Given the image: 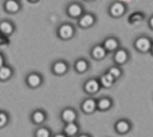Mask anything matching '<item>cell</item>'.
<instances>
[{
  "mask_svg": "<svg viewBox=\"0 0 153 137\" xmlns=\"http://www.w3.org/2000/svg\"><path fill=\"white\" fill-rule=\"evenodd\" d=\"M87 62H85V60H79L75 65V67L79 72H85V70L87 69Z\"/></svg>",
  "mask_w": 153,
  "mask_h": 137,
  "instance_id": "obj_22",
  "label": "cell"
},
{
  "mask_svg": "<svg viewBox=\"0 0 153 137\" xmlns=\"http://www.w3.org/2000/svg\"><path fill=\"white\" fill-rule=\"evenodd\" d=\"M111 104V100L108 99H102L98 102L97 105H98V108L101 109H107L108 108H110Z\"/></svg>",
  "mask_w": 153,
  "mask_h": 137,
  "instance_id": "obj_20",
  "label": "cell"
},
{
  "mask_svg": "<svg viewBox=\"0 0 153 137\" xmlns=\"http://www.w3.org/2000/svg\"><path fill=\"white\" fill-rule=\"evenodd\" d=\"M62 118L66 122H72L76 118V114L71 109H66L62 112Z\"/></svg>",
  "mask_w": 153,
  "mask_h": 137,
  "instance_id": "obj_11",
  "label": "cell"
},
{
  "mask_svg": "<svg viewBox=\"0 0 153 137\" xmlns=\"http://www.w3.org/2000/svg\"><path fill=\"white\" fill-rule=\"evenodd\" d=\"M36 136L38 137H48L49 136V131L45 128H40L36 132Z\"/></svg>",
  "mask_w": 153,
  "mask_h": 137,
  "instance_id": "obj_24",
  "label": "cell"
},
{
  "mask_svg": "<svg viewBox=\"0 0 153 137\" xmlns=\"http://www.w3.org/2000/svg\"><path fill=\"white\" fill-rule=\"evenodd\" d=\"M128 59V53L125 49H119L115 54V61L119 64H124Z\"/></svg>",
  "mask_w": 153,
  "mask_h": 137,
  "instance_id": "obj_3",
  "label": "cell"
},
{
  "mask_svg": "<svg viewBox=\"0 0 153 137\" xmlns=\"http://www.w3.org/2000/svg\"><path fill=\"white\" fill-rule=\"evenodd\" d=\"M98 89H99V84L95 80H90L85 85V90L89 93H94V92L97 91Z\"/></svg>",
  "mask_w": 153,
  "mask_h": 137,
  "instance_id": "obj_8",
  "label": "cell"
},
{
  "mask_svg": "<svg viewBox=\"0 0 153 137\" xmlns=\"http://www.w3.org/2000/svg\"><path fill=\"white\" fill-rule=\"evenodd\" d=\"M73 33H74V30L72 28L71 25H68V24L62 25L59 30L60 36L62 38H64V39L71 37Z\"/></svg>",
  "mask_w": 153,
  "mask_h": 137,
  "instance_id": "obj_4",
  "label": "cell"
},
{
  "mask_svg": "<svg viewBox=\"0 0 153 137\" xmlns=\"http://www.w3.org/2000/svg\"><path fill=\"white\" fill-rule=\"evenodd\" d=\"M5 7L8 12L15 13L16 11H18L19 4L15 0H7L5 3Z\"/></svg>",
  "mask_w": 153,
  "mask_h": 137,
  "instance_id": "obj_12",
  "label": "cell"
},
{
  "mask_svg": "<svg viewBox=\"0 0 153 137\" xmlns=\"http://www.w3.org/2000/svg\"><path fill=\"white\" fill-rule=\"evenodd\" d=\"M109 73L114 78H118L121 75V71L120 70L118 67H111V68L110 69Z\"/></svg>",
  "mask_w": 153,
  "mask_h": 137,
  "instance_id": "obj_23",
  "label": "cell"
},
{
  "mask_svg": "<svg viewBox=\"0 0 153 137\" xmlns=\"http://www.w3.org/2000/svg\"><path fill=\"white\" fill-rule=\"evenodd\" d=\"M83 110L86 112H94V109L96 108V103L94 100L92 99H88V100H85L83 105H82Z\"/></svg>",
  "mask_w": 153,
  "mask_h": 137,
  "instance_id": "obj_7",
  "label": "cell"
},
{
  "mask_svg": "<svg viewBox=\"0 0 153 137\" xmlns=\"http://www.w3.org/2000/svg\"><path fill=\"white\" fill-rule=\"evenodd\" d=\"M41 79L39 77V76H38L37 74H32V75L29 76L28 77V83L30 85H31L33 87H35L39 85L40 84Z\"/></svg>",
  "mask_w": 153,
  "mask_h": 137,
  "instance_id": "obj_15",
  "label": "cell"
},
{
  "mask_svg": "<svg viewBox=\"0 0 153 137\" xmlns=\"http://www.w3.org/2000/svg\"><path fill=\"white\" fill-rule=\"evenodd\" d=\"M11 70L7 67H1L0 68V79L2 80H6L11 76Z\"/></svg>",
  "mask_w": 153,
  "mask_h": 137,
  "instance_id": "obj_19",
  "label": "cell"
},
{
  "mask_svg": "<svg viewBox=\"0 0 153 137\" xmlns=\"http://www.w3.org/2000/svg\"><path fill=\"white\" fill-rule=\"evenodd\" d=\"M106 50L102 46H96L93 50V55L96 58H102L105 56Z\"/></svg>",
  "mask_w": 153,
  "mask_h": 137,
  "instance_id": "obj_14",
  "label": "cell"
},
{
  "mask_svg": "<svg viewBox=\"0 0 153 137\" xmlns=\"http://www.w3.org/2000/svg\"><path fill=\"white\" fill-rule=\"evenodd\" d=\"M152 44V43L149 38L146 37V36H141L135 40L134 46L136 49L138 50L139 52L147 53L148 51H150Z\"/></svg>",
  "mask_w": 153,
  "mask_h": 137,
  "instance_id": "obj_1",
  "label": "cell"
},
{
  "mask_svg": "<svg viewBox=\"0 0 153 137\" xmlns=\"http://www.w3.org/2000/svg\"><path fill=\"white\" fill-rule=\"evenodd\" d=\"M33 119L35 122L37 123H40L44 120V114L40 111H37L34 113L33 115Z\"/></svg>",
  "mask_w": 153,
  "mask_h": 137,
  "instance_id": "obj_21",
  "label": "cell"
},
{
  "mask_svg": "<svg viewBox=\"0 0 153 137\" xmlns=\"http://www.w3.org/2000/svg\"><path fill=\"white\" fill-rule=\"evenodd\" d=\"M148 24L150 25V27L153 30V16L149 19V22H148Z\"/></svg>",
  "mask_w": 153,
  "mask_h": 137,
  "instance_id": "obj_27",
  "label": "cell"
},
{
  "mask_svg": "<svg viewBox=\"0 0 153 137\" xmlns=\"http://www.w3.org/2000/svg\"><path fill=\"white\" fill-rule=\"evenodd\" d=\"M53 70L57 74H62L64 72H66V71L67 70V67H66V63H64L62 62H56V64L54 65Z\"/></svg>",
  "mask_w": 153,
  "mask_h": 137,
  "instance_id": "obj_16",
  "label": "cell"
},
{
  "mask_svg": "<svg viewBox=\"0 0 153 137\" xmlns=\"http://www.w3.org/2000/svg\"><path fill=\"white\" fill-rule=\"evenodd\" d=\"M0 31L4 34H10L13 31V25L7 22H3L0 23Z\"/></svg>",
  "mask_w": 153,
  "mask_h": 137,
  "instance_id": "obj_18",
  "label": "cell"
},
{
  "mask_svg": "<svg viewBox=\"0 0 153 137\" xmlns=\"http://www.w3.org/2000/svg\"><path fill=\"white\" fill-rule=\"evenodd\" d=\"M151 52H152V55H153V43L152 44V47H151Z\"/></svg>",
  "mask_w": 153,
  "mask_h": 137,
  "instance_id": "obj_29",
  "label": "cell"
},
{
  "mask_svg": "<svg viewBox=\"0 0 153 137\" xmlns=\"http://www.w3.org/2000/svg\"><path fill=\"white\" fill-rule=\"evenodd\" d=\"M114 79H115V78L113 77L111 75L109 72H108L107 74L104 75L101 78V82H102V84L104 86H106V87H110V86L112 85Z\"/></svg>",
  "mask_w": 153,
  "mask_h": 137,
  "instance_id": "obj_13",
  "label": "cell"
},
{
  "mask_svg": "<svg viewBox=\"0 0 153 137\" xmlns=\"http://www.w3.org/2000/svg\"><path fill=\"white\" fill-rule=\"evenodd\" d=\"M125 10H126V8H125V6L123 3H113L111 7L110 13L113 16L118 17V16H120L125 13Z\"/></svg>",
  "mask_w": 153,
  "mask_h": 137,
  "instance_id": "obj_2",
  "label": "cell"
},
{
  "mask_svg": "<svg viewBox=\"0 0 153 137\" xmlns=\"http://www.w3.org/2000/svg\"><path fill=\"white\" fill-rule=\"evenodd\" d=\"M118 41L116 40V39L114 38H109L107 39L105 43H104V46H105V49H106L107 50H110V51H112V50L116 49L118 48Z\"/></svg>",
  "mask_w": 153,
  "mask_h": 137,
  "instance_id": "obj_9",
  "label": "cell"
},
{
  "mask_svg": "<svg viewBox=\"0 0 153 137\" xmlns=\"http://www.w3.org/2000/svg\"><path fill=\"white\" fill-rule=\"evenodd\" d=\"M31 1H36V0H31Z\"/></svg>",
  "mask_w": 153,
  "mask_h": 137,
  "instance_id": "obj_30",
  "label": "cell"
},
{
  "mask_svg": "<svg viewBox=\"0 0 153 137\" xmlns=\"http://www.w3.org/2000/svg\"><path fill=\"white\" fill-rule=\"evenodd\" d=\"M0 42H1V37H0Z\"/></svg>",
  "mask_w": 153,
  "mask_h": 137,
  "instance_id": "obj_31",
  "label": "cell"
},
{
  "mask_svg": "<svg viewBox=\"0 0 153 137\" xmlns=\"http://www.w3.org/2000/svg\"><path fill=\"white\" fill-rule=\"evenodd\" d=\"M94 22V16L90 14H86V15L83 16L81 17V19L79 20V24L81 26H84V27H87V26H89L91 25Z\"/></svg>",
  "mask_w": 153,
  "mask_h": 137,
  "instance_id": "obj_10",
  "label": "cell"
},
{
  "mask_svg": "<svg viewBox=\"0 0 153 137\" xmlns=\"http://www.w3.org/2000/svg\"><path fill=\"white\" fill-rule=\"evenodd\" d=\"M7 122V116L4 113L0 112V127H2Z\"/></svg>",
  "mask_w": 153,
  "mask_h": 137,
  "instance_id": "obj_26",
  "label": "cell"
},
{
  "mask_svg": "<svg viewBox=\"0 0 153 137\" xmlns=\"http://www.w3.org/2000/svg\"><path fill=\"white\" fill-rule=\"evenodd\" d=\"M143 18V16L142 14H140V13H135L134 15H132V16H130V22H134L137 20V21H140Z\"/></svg>",
  "mask_w": 153,
  "mask_h": 137,
  "instance_id": "obj_25",
  "label": "cell"
},
{
  "mask_svg": "<svg viewBox=\"0 0 153 137\" xmlns=\"http://www.w3.org/2000/svg\"><path fill=\"white\" fill-rule=\"evenodd\" d=\"M3 58H2V56L0 55V67H2V65H3Z\"/></svg>",
  "mask_w": 153,
  "mask_h": 137,
  "instance_id": "obj_28",
  "label": "cell"
},
{
  "mask_svg": "<svg viewBox=\"0 0 153 137\" xmlns=\"http://www.w3.org/2000/svg\"><path fill=\"white\" fill-rule=\"evenodd\" d=\"M68 13L72 16H79L81 15L82 7L77 3H73L69 6Z\"/></svg>",
  "mask_w": 153,
  "mask_h": 137,
  "instance_id": "obj_6",
  "label": "cell"
},
{
  "mask_svg": "<svg viewBox=\"0 0 153 137\" xmlns=\"http://www.w3.org/2000/svg\"><path fill=\"white\" fill-rule=\"evenodd\" d=\"M78 131V127L73 123V122H69L68 124L66 125V127H65V131L66 133L69 136H73L75 135Z\"/></svg>",
  "mask_w": 153,
  "mask_h": 137,
  "instance_id": "obj_17",
  "label": "cell"
},
{
  "mask_svg": "<svg viewBox=\"0 0 153 137\" xmlns=\"http://www.w3.org/2000/svg\"><path fill=\"white\" fill-rule=\"evenodd\" d=\"M116 131H118L120 134H125L126 132H128L130 129V125L127 121L121 120L116 123Z\"/></svg>",
  "mask_w": 153,
  "mask_h": 137,
  "instance_id": "obj_5",
  "label": "cell"
}]
</instances>
